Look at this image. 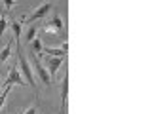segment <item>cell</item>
I'll list each match as a JSON object with an SVG mask.
<instances>
[{"mask_svg":"<svg viewBox=\"0 0 152 114\" xmlns=\"http://www.w3.org/2000/svg\"><path fill=\"white\" fill-rule=\"evenodd\" d=\"M17 61H19V66H21V70H19V72L25 76V82H27V84H31L32 88H36V82H34V72H32L31 63L27 61V57L23 55L21 46H17Z\"/></svg>","mask_w":152,"mask_h":114,"instance_id":"6da1fadb","label":"cell"},{"mask_svg":"<svg viewBox=\"0 0 152 114\" xmlns=\"http://www.w3.org/2000/svg\"><path fill=\"white\" fill-rule=\"evenodd\" d=\"M31 63L34 65V70L38 72V76H40L42 80H44V84L46 86H51V76H50V72H48V69L44 66V63H42L40 59H38V55L32 51L31 53Z\"/></svg>","mask_w":152,"mask_h":114,"instance_id":"7a4b0ae2","label":"cell"},{"mask_svg":"<svg viewBox=\"0 0 152 114\" xmlns=\"http://www.w3.org/2000/svg\"><path fill=\"white\" fill-rule=\"evenodd\" d=\"M63 21H61V15H53L50 19V21L44 23V27H42V31L46 32V34H57V32H63Z\"/></svg>","mask_w":152,"mask_h":114,"instance_id":"3957f363","label":"cell"},{"mask_svg":"<svg viewBox=\"0 0 152 114\" xmlns=\"http://www.w3.org/2000/svg\"><path fill=\"white\" fill-rule=\"evenodd\" d=\"M13 84L27 86L25 78H23V74L17 70V66H12V70H10V74H8V80H6V82H4L2 86H4V88H8V86H13Z\"/></svg>","mask_w":152,"mask_h":114,"instance_id":"277c9868","label":"cell"},{"mask_svg":"<svg viewBox=\"0 0 152 114\" xmlns=\"http://www.w3.org/2000/svg\"><path fill=\"white\" fill-rule=\"evenodd\" d=\"M51 10H53V4H50V2L40 4V8H36L34 12L31 13V19H28V21L32 23V21H38V19H46V15L51 12Z\"/></svg>","mask_w":152,"mask_h":114,"instance_id":"5b68a950","label":"cell"},{"mask_svg":"<svg viewBox=\"0 0 152 114\" xmlns=\"http://www.w3.org/2000/svg\"><path fill=\"white\" fill-rule=\"evenodd\" d=\"M61 63H63L61 57H46V65H48L46 69H48V72H50V76H51V80L57 76V70H59Z\"/></svg>","mask_w":152,"mask_h":114,"instance_id":"8992f818","label":"cell"},{"mask_svg":"<svg viewBox=\"0 0 152 114\" xmlns=\"http://www.w3.org/2000/svg\"><path fill=\"white\" fill-rule=\"evenodd\" d=\"M66 97H69V76H63L61 82V114H66Z\"/></svg>","mask_w":152,"mask_h":114,"instance_id":"52a82bcc","label":"cell"},{"mask_svg":"<svg viewBox=\"0 0 152 114\" xmlns=\"http://www.w3.org/2000/svg\"><path fill=\"white\" fill-rule=\"evenodd\" d=\"M10 55H12V42H8V44L0 50V63H6L10 59Z\"/></svg>","mask_w":152,"mask_h":114,"instance_id":"ba28073f","label":"cell"},{"mask_svg":"<svg viewBox=\"0 0 152 114\" xmlns=\"http://www.w3.org/2000/svg\"><path fill=\"white\" fill-rule=\"evenodd\" d=\"M12 28H13V38H15V44L21 46V42H19V38H21V23H19V21H13Z\"/></svg>","mask_w":152,"mask_h":114,"instance_id":"9c48e42d","label":"cell"},{"mask_svg":"<svg viewBox=\"0 0 152 114\" xmlns=\"http://www.w3.org/2000/svg\"><path fill=\"white\" fill-rule=\"evenodd\" d=\"M36 32H38V28H36V27H28V31H27V40H28V44H31L34 38H38Z\"/></svg>","mask_w":152,"mask_h":114,"instance_id":"30bf717a","label":"cell"},{"mask_svg":"<svg viewBox=\"0 0 152 114\" xmlns=\"http://www.w3.org/2000/svg\"><path fill=\"white\" fill-rule=\"evenodd\" d=\"M32 50H34V51H38V53H40V51L44 50V44H42V38H34V40H32Z\"/></svg>","mask_w":152,"mask_h":114,"instance_id":"8fae6325","label":"cell"},{"mask_svg":"<svg viewBox=\"0 0 152 114\" xmlns=\"http://www.w3.org/2000/svg\"><path fill=\"white\" fill-rule=\"evenodd\" d=\"M10 89H12V86H8V88H4V91L0 93V108L4 107V103H6V99H8V95H10Z\"/></svg>","mask_w":152,"mask_h":114,"instance_id":"7c38bea8","label":"cell"},{"mask_svg":"<svg viewBox=\"0 0 152 114\" xmlns=\"http://www.w3.org/2000/svg\"><path fill=\"white\" fill-rule=\"evenodd\" d=\"M6 27H8V19H4V17H0V40H2V36H4V32H6Z\"/></svg>","mask_w":152,"mask_h":114,"instance_id":"4fadbf2b","label":"cell"},{"mask_svg":"<svg viewBox=\"0 0 152 114\" xmlns=\"http://www.w3.org/2000/svg\"><path fill=\"white\" fill-rule=\"evenodd\" d=\"M21 114H38V107L36 104H32V107H28V108H25Z\"/></svg>","mask_w":152,"mask_h":114,"instance_id":"5bb4252c","label":"cell"},{"mask_svg":"<svg viewBox=\"0 0 152 114\" xmlns=\"http://www.w3.org/2000/svg\"><path fill=\"white\" fill-rule=\"evenodd\" d=\"M4 4H6V10H8V12H10V10L13 8V2H12V0H6V2H4Z\"/></svg>","mask_w":152,"mask_h":114,"instance_id":"9a60e30c","label":"cell"},{"mask_svg":"<svg viewBox=\"0 0 152 114\" xmlns=\"http://www.w3.org/2000/svg\"><path fill=\"white\" fill-rule=\"evenodd\" d=\"M0 12H2V6H0Z\"/></svg>","mask_w":152,"mask_h":114,"instance_id":"2e32d148","label":"cell"}]
</instances>
